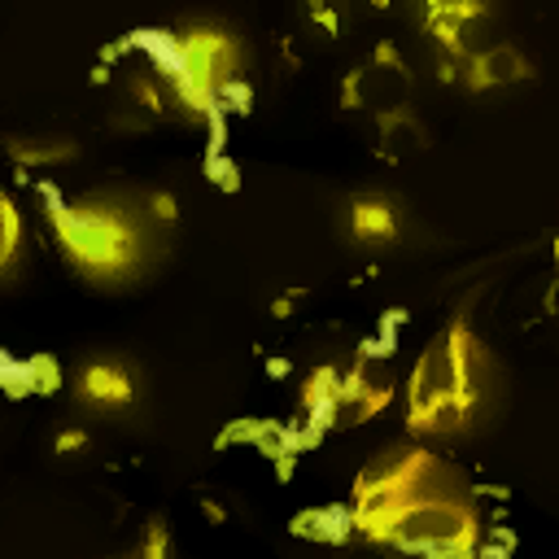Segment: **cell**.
<instances>
[{
  "instance_id": "10",
  "label": "cell",
  "mask_w": 559,
  "mask_h": 559,
  "mask_svg": "<svg viewBox=\"0 0 559 559\" xmlns=\"http://www.w3.org/2000/svg\"><path fill=\"white\" fill-rule=\"evenodd\" d=\"M135 559H170V528L162 520H148L144 537H140V550Z\"/></svg>"
},
{
  "instance_id": "11",
  "label": "cell",
  "mask_w": 559,
  "mask_h": 559,
  "mask_svg": "<svg viewBox=\"0 0 559 559\" xmlns=\"http://www.w3.org/2000/svg\"><path fill=\"white\" fill-rule=\"evenodd\" d=\"M131 96H135L148 114H166V87H162L153 74H135V79H131Z\"/></svg>"
},
{
  "instance_id": "2",
  "label": "cell",
  "mask_w": 559,
  "mask_h": 559,
  "mask_svg": "<svg viewBox=\"0 0 559 559\" xmlns=\"http://www.w3.org/2000/svg\"><path fill=\"white\" fill-rule=\"evenodd\" d=\"M485 380H489L485 345L476 341L467 310H459L411 367V380H406L411 432H419V437L463 432L480 411Z\"/></svg>"
},
{
  "instance_id": "1",
  "label": "cell",
  "mask_w": 559,
  "mask_h": 559,
  "mask_svg": "<svg viewBox=\"0 0 559 559\" xmlns=\"http://www.w3.org/2000/svg\"><path fill=\"white\" fill-rule=\"evenodd\" d=\"M349 524L367 542L411 550L419 559H472L480 515L459 476L424 445H389L354 476Z\"/></svg>"
},
{
  "instance_id": "8",
  "label": "cell",
  "mask_w": 559,
  "mask_h": 559,
  "mask_svg": "<svg viewBox=\"0 0 559 559\" xmlns=\"http://www.w3.org/2000/svg\"><path fill=\"white\" fill-rule=\"evenodd\" d=\"M22 245H26V218H22L17 201L0 188V275H9V271H13V262H17Z\"/></svg>"
},
{
  "instance_id": "15",
  "label": "cell",
  "mask_w": 559,
  "mask_h": 559,
  "mask_svg": "<svg viewBox=\"0 0 559 559\" xmlns=\"http://www.w3.org/2000/svg\"><path fill=\"white\" fill-rule=\"evenodd\" d=\"M271 314H275V319H288V314H293V297H275V301H271Z\"/></svg>"
},
{
  "instance_id": "7",
  "label": "cell",
  "mask_w": 559,
  "mask_h": 559,
  "mask_svg": "<svg viewBox=\"0 0 559 559\" xmlns=\"http://www.w3.org/2000/svg\"><path fill=\"white\" fill-rule=\"evenodd\" d=\"M336 384H341V371L336 367H319L306 376L301 384V411L310 415V424H332L336 419Z\"/></svg>"
},
{
  "instance_id": "3",
  "label": "cell",
  "mask_w": 559,
  "mask_h": 559,
  "mask_svg": "<svg viewBox=\"0 0 559 559\" xmlns=\"http://www.w3.org/2000/svg\"><path fill=\"white\" fill-rule=\"evenodd\" d=\"M135 48L148 57V74L175 92V100L205 118L214 114L218 96L236 83L240 70V44L218 26H192V31H140Z\"/></svg>"
},
{
  "instance_id": "12",
  "label": "cell",
  "mask_w": 559,
  "mask_h": 559,
  "mask_svg": "<svg viewBox=\"0 0 559 559\" xmlns=\"http://www.w3.org/2000/svg\"><path fill=\"white\" fill-rule=\"evenodd\" d=\"M144 205H148V214H153L157 223H175V218H179V201H175V192H166V188H153V192L144 197Z\"/></svg>"
},
{
  "instance_id": "4",
  "label": "cell",
  "mask_w": 559,
  "mask_h": 559,
  "mask_svg": "<svg viewBox=\"0 0 559 559\" xmlns=\"http://www.w3.org/2000/svg\"><path fill=\"white\" fill-rule=\"evenodd\" d=\"M48 227L61 249V258L96 284L131 280L144 262V227L131 210L118 201L83 197V201H52L48 205Z\"/></svg>"
},
{
  "instance_id": "9",
  "label": "cell",
  "mask_w": 559,
  "mask_h": 559,
  "mask_svg": "<svg viewBox=\"0 0 559 559\" xmlns=\"http://www.w3.org/2000/svg\"><path fill=\"white\" fill-rule=\"evenodd\" d=\"M9 157L22 162V166H52V162L74 157V144L70 140H57V144H44V140H9Z\"/></svg>"
},
{
  "instance_id": "6",
  "label": "cell",
  "mask_w": 559,
  "mask_h": 559,
  "mask_svg": "<svg viewBox=\"0 0 559 559\" xmlns=\"http://www.w3.org/2000/svg\"><path fill=\"white\" fill-rule=\"evenodd\" d=\"M349 236L358 245H393L397 240V205L380 192H362L349 201Z\"/></svg>"
},
{
  "instance_id": "16",
  "label": "cell",
  "mask_w": 559,
  "mask_h": 559,
  "mask_svg": "<svg viewBox=\"0 0 559 559\" xmlns=\"http://www.w3.org/2000/svg\"><path fill=\"white\" fill-rule=\"evenodd\" d=\"M201 511H205V520H214V524H223V520H227V511H223L218 502H210V498L201 502Z\"/></svg>"
},
{
  "instance_id": "5",
  "label": "cell",
  "mask_w": 559,
  "mask_h": 559,
  "mask_svg": "<svg viewBox=\"0 0 559 559\" xmlns=\"http://www.w3.org/2000/svg\"><path fill=\"white\" fill-rule=\"evenodd\" d=\"M74 397L87 402V406H96V411H122V406L135 402V380H131L127 367L105 362V358H92L74 376Z\"/></svg>"
},
{
  "instance_id": "13",
  "label": "cell",
  "mask_w": 559,
  "mask_h": 559,
  "mask_svg": "<svg viewBox=\"0 0 559 559\" xmlns=\"http://www.w3.org/2000/svg\"><path fill=\"white\" fill-rule=\"evenodd\" d=\"M87 450V432L83 428H61L57 432V454H79Z\"/></svg>"
},
{
  "instance_id": "14",
  "label": "cell",
  "mask_w": 559,
  "mask_h": 559,
  "mask_svg": "<svg viewBox=\"0 0 559 559\" xmlns=\"http://www.w3.org/2000/svg\"><path fill=\"white\" fill-rule=\"evenodd\" d=\"M310 17H314V22H319L328 35H336V13H332L328 4H314V9H310Z\"/></svg>"
}]
</instances>
